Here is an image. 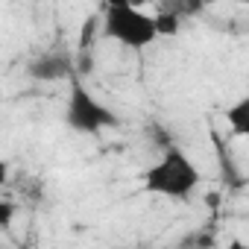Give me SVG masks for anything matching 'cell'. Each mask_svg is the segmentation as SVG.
<instances>
[{
  "instance_id": "1",
  "label": "cell",
  "mask_w": 249,
  "mask_h": 249,
  "mask_svg": "<svg viewBox=\"0 0 249 249\" xmlns=\"http://www.w3.org/2000/svg\"><path fill=\"white\" fill-rule=\"evenodd\" d=\"M199 182H202V173L179 147H167L164 156L144 173V188L167 199H188L199 188Z\"/></svg>"
},
{
  "instance_id": "2",
  "label": "cell",
  "mask_w": 249,
  "mask_h": 249,
  "mask_svg": "<svg viewBox=\"0 0 249 249\" xmlns=\"http://www.w3.org/2000/svg\"><path fill=\"white\" fill-rule=\"evenodd\" d=\"M100 33L108 41H117L129 50H144L156 41V27H153V15H147L144 9L126 3V0H111L103 9V21H100Z\"/></svg>"
},
{
  "instance_id": "3",
  "label": "cell",
  "mask_w": 249,
  "mask_h": 249,
  "mask_svg": "<svg viewBox=\"0 0 249 249\" xmlns=\"http://www.w3.org/2000/svg\"><path fill=\"white\" fill-rule=\"evenodd\" d=\"M65 123L71 129L82 132V135H100L103 129H114L120 117L114 108H108L106 103H100L79 79L71 82V94H68V108H65Z\"/></svg>"
},
{
  "instance_id": "4",
  "label": "cell",
  "mask_w": 249,
  "mask_h": 249,
  "mask_svg": "<svg viewBox=\"0 0 249 249\" xmlns=\"http://www.w3.org/2000/svg\"><path fill=\"white\" fill-rule=\"evenodd\" d=\"M30 73L36 79L53 82V79H62V76H71L73 73V62L65 53H47V56H41V59H36L30 65Z\"/></svg>"
},
{
  "instance_id": "5",
  "label": "cell",
  "mask_w": 249,
  "mask_h": 249,
  "mask_svg": "<svg viewBox=\"0 0 249 249\" xmlns=\"http://www.w3.org/2000/svg\"><path fill=\"white\" fill-rule=\"evenodd\" d=\"M226 123L234 138H246L249 135V97H240L237 103H231L226 108Z\"/></svg>"
},
{
  "instance_id": "6",
  "label": "cell",
  "mask_w": 249,
  "mask_h": 249,
  "mask_svg": "<svg viewBox=\"0 0 249 249\" xmlns=\"http://www.w3.org/2000/svg\"><path fill=\"white\" fill-rule=\"evenodd\" d=\"M153 27H156V38H170V36H179L182 18L173 9H159L153 15Z\"/></svg>"
},
{
  "instance_id": "7",
  "label": "cell",
  "mask_w": 249,
  "mask_h": 249,
  "mask_svg": "<svg viewBox=\"0 0 249 249\" xmlns=\"http://www.w3.org/2000/svg\"><path fill=\"white\" fill-rule=\"evenodd\" d=\"M15 214H18L15 202H9V199H0V231H6V229L15 223Z\"/></svg>"
},
{
  "instance_id": "8",
  "label": "cell",
  "mask_w": 249,
  "mask_h": 249,
  "mask_svg": "<svg viewBox=\"0 0 249 249\" xmlns=\"http://www.w3.org/2000/svg\"><path fill=\"white\" fill-rule=\"evenodd\" d=\"M6 179H9V164H6L3 159H0V188L6 185Z\"/></svg>"
},
{
  "instance_id": "9",
  "label": "cell",
  "mask_w": 249,
  "mask_h": 249,
  "mask_svg": "<svg viewBox=\"0 0 249 249\" xmlns=\"http://www.w3.org/2000/svg\"><path fill=\"white\" fill-rule=\"evenodd\" d=\"M226 249H249V246H246L240 237H234V240H229V243H226Z\"/></svg>"
}]
</instances>
